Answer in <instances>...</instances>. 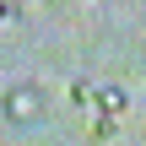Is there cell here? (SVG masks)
Masks as SVG:
<instances>
[{
  "label": "cell",
  "mask_w": 146,
  "mask_h": 146,
  "mask_svg": "<svg viewBox=\"0 0 146 146\" xmlns=\"http://www.w3.org/2000/svg\"><path fill=\"white\" fill-rule=\"evenodd\" d=\"M22 16V0H0V22H16Z\"/></svg>",
  "instance_id": "obj_3"
},
{
  "label": "cell",
  "mask_w": 146,
  "mask_h": 146,
  "mask_svg": "<svg viewBox=\"0 0 146 146\" xmlns=\"http://www.w3.org/2000/svg\"><path fill=\"white\" fill-rule=\"evenodd\" d=\"M92 108H98V114H119V108H125V92H119V87H98V92H92Z\"/></svg>",
  "instance_id": "obj_2"
},
{
  "label": "cell",
  "mask_w": 146,
  "mask_h": 146,
  "mask_svg": "<svg viewBox=\"0 0 146 146\" xmlns=\"http://www.w3.org/2000/svg\"><path fill=\"white\" fill-rule=\"evenodd\" d=\"M0 119L11 125V130H33L38 119H49V87L43 81H11L5 92H0Z\"/></svg>",
  "instance_id": "obj_1"
}]
</instances>
